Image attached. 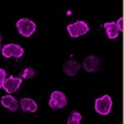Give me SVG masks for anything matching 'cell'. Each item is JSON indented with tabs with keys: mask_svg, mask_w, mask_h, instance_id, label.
Segmentation results:
<instances>
[{
	"mask_svg": "<svg viewBox=\"0 0 124 124\" xmlns=\"http://www.w3.org/2000/svg\"><path fill=\"white\" fill-rule=\"evenodd\" d=\"M111 106H113V101L109 95H103L99 98L95 100V103H94V108L100 115H108L110 113Z\"/></svg>",
	"mask_w": 124,
	"mask_h": 124,
	"instance_id": "obj_1",
	"label": "cell"
},
{
	"mask_svg": "<svg viewBox=\"0 0 124 124\" xmlns=\"http://www.w3.org/2000/svg\"><path fill=\"white\" fill-rule=\"evenodd\" d=\"M18 32L24 37H30L33 32L36 31V23L31 21L29 18H21L16 23Z\"/></svg>",
	"mask_w": 124,
	"mask_h": 124,
	"instance_id": "obj_2",
	"label": "cell"
},
{
	"mask_svg": "<svg viewBox=\"0 0 124 124\" xmlns=\"http://www.w3.org/2000/svg\"><path fill=\"white\" fill-rule=\"evenodd\" d=\"M89 29L90 28L87 25V23L84 22V21H78V22L69 24L67 27V30L69 32L70 37H72V38H76V37L85 35L86 32H89Z\"/></svg>",
	"mask_w": 124,
	"mask_h": 124,
	"instance_id": "obj_3",
	"label": "cell"
},
{
	"mask_svg": "<svg viewBox=\"0 0 124 124\" xmlns=\"http://www.w3.org/2000/svg\"><path fill=\"white\" fill-rule=\"evenodd\" d=\"M1 53L5 58H16L20 59L24 53V49L22 46H20L17 44H7L5 45L2 49H1Z\"/></svg>",
	"mask_w": 124,
	"mask_h": 124,
	"instance_id": "obj_4",
	"label": "cell"
},
{
	"mask_svg": "<svg viewBox=\"0 0 124 124\" xmlns=\"http://www.w3.org/2000/svg\"><path fill=\"white\" fill-rule=\"evenodd\" d=\"M48 105L51 108L53 109H60L67 105V98L64 93L60 92V91H54L51 94V99H49Z\"/></svg>",
	"mask_w": 124,
	"mask_h": 124,
	"instance_id": "obj_5",
	"label": "cell"
},
{
	"mask_svg": "<svg viewBox=\"0 0 124 124\" xmlns=\"http://www.w3.org/2000/svg\"><path fill=\"white\" fill-rule=\"evenodd\" d=\"M22 83V78H16V77H9L6 78L2 84V87L5 89V91L8 93H13L15 91H17V89L20 87V85Z\"/></svg>",
	"mask_w": 124,
	"mask_h": 124,
	"instance_id": "obj_6",
	"label": "cell"
},
{
	"mask_svg": "<svg viewBox=\"0 0 124 124\" xmlns=\"http://www.w3.org/2000/svg\"><path fill=\"white\" fill-rule=\"evenodd\" d=\"M83 66H84L85 70L89 71V72L98 71L99 70V67H100V60H99V58H97V56L91 55V56H87V58L84 60Z\"/></svg>",
	"mask_w": 124,
	"mask_h": 124,
	"instance_id": "obj_7",
	"label": "cell"
},
{
	"mask_svg": "<svg viewBox=\"0 0 124 124\" xmlns=\"http://www.w3.org/2000/svg\"><path fill=\"white\" fill-rule=\"evenodd\" d=\"M1 105H2L5 108L9 109L10 111L17 110V108H18L17 100L14 97H12V95H5V97L1 98Z\"/></svg>",
	"mask_w": 124,
	"mask_h": 124,
	"instance_id": "obj_8",
	"label": "cell"
},
{
	"mask_svg": "<svg viewBox=\"0 0 124 124\" xmlns=\"http://www.w3.org/2000/svg\"><path fill=\"white\" fill-rule=\"evenodd\" d=\"M103 27L106 29V32H107V36L108 38L110 39H115L117 38V36L120 33V29L117 27V23L116 22H107L103 24Z\"/></svg>",
	"mask_w": 124,
	"mask_h": 124,
	"instance_id": "obj_9",
	"label": "cell"
},
{
	"mask_svg": "<svg viewBox=\"0 0 124 124\" xmlns=\"http://www.w3.org/2000/svg\"><path fill=\"white\" fill-rule=\"evenodd\" d=\"M21 108L25 113H35L37 110V103L32 99L24 98V99H21Z\"/></svg>",
	"mask_w": 124,
	"mask_h": 124,
	"instance_id": "obj_10",
	"label": "cell"
},
{
	"mask_svg": "<svg viewBox=\"0 0 124 124\" xmlns=\"http://www.w3.org/2000/svg\"><path fill=\"white\" fill-rule=\"evenodd\" d=\"M79 69V64L75 61V60H69L64 63L63 66V71L66 72L68 76H74L77 74V71Z\"/></svg>",
	"mask_w": 124,
	"mask_h": 124,
	"instance_id": "obj_11",
	"label": "cell"
},
{
	"mask_svg": "<svg viewBox=\"0 0 124 124\" xmlns=\"http://www.w3.org/2000/svg\"><path fill=\"white\" fill-rule=\"evenodd\" d=\"M80 120H82V115L78 111H72L70 117L68 118V124H80Z\"/></svg>",
	"mask_w": 124,
	"mask_h": 124,
	"instance_id": "obj_12",
	"label": "cell"
},
{
	"mask_svg": "<svg viewBox=\"0 0 124 124\" xmlns=\"http://www.w3.org/2000/svg\"><path fill=\"white\" fill-rule=\"evenodd\" d=\"M36 76V71L32 69V68H27L22 71L21 74V77L22 78H27V79H30V78H33Z\"/></svg>",
	"mask_w": 124,
	"mask_h": 124,
	"instance_id": "obj_13",
	"label": "cell"
},
{
	"mask_svg": "<svg viewBox=\"0 0 124 124\" xmlns=\"http://www.w3.org/2000/svg\"><path fill=\"white\" fill-rule=\"evenodd\" d=\"M5 79H6V70L5 69H0V87H2Z\"/></svg>",
	"mask_w": 124,
	"mask_h": 124,
	"instance_id": "obj_14",
	"label": "cell"
},
{
	"mask_svg": "<svg viewBox=\"0 0 124 124\" xmlns=\"http://www.w3.org/2000/svg\"><path fill=\"white\" fill-rule=\"evenodd\" d=\"M117 27L120 29V31H123V17H121L118 21H117Z\"/></svg>",
	"mask_w": 124,
	"mask_h": 124,
	"instance_id": "obj_15",
	"label": "cell"
},
{
	"mask_svg": "<svg viewBox=\"0 0 124 124\" xmlns=\"http://www.w3.org/2000/svg\"><path fill=\"white\" fill-rule=\"evenodd\" d=\"M2 49V37H1V35H0V51Z\"/></svg>",
	"mask_w": 124,
	"mask_h": 124,
	"instance_id": "obj_16",
	"label": "cell"
}]
</instances>
